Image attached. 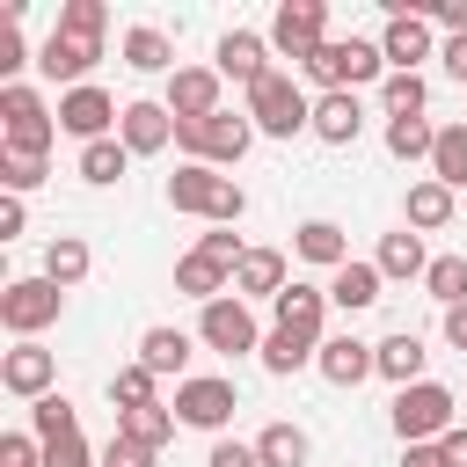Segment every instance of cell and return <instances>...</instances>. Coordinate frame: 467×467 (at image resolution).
Returning a JSON list of instances; mask_svg holds the SVG:
<instances>
[{"instance_id":"37","label":"cell","mask_w":467,"mask_h":467,"mask_svg":"<svg viewBox=\"0 0 467 467\" xmlns=\"http://www.w3.org/2000/svg\"><path fill=\"white\" fill-rule=\"evenodd\" d=\"M314 358H321V350H314V343H299V336H285V328H270V336H263V372H277V379H285V372H299V365H314Z\"/></svg>"},{"instance_id":"11","label":"cell","mask_w":467,"mask_h":467,"mask_svg":"<svg viewBox=\"0 0 467 467\" xmlns=\"http://www.w3.org/2000/svg\"><path fill=\"white\" fill-rule=\"evenodd\" d=\"M95 58H102V44H95V36H66V29H51V36L36 44V73H44V80H66V88H88Z\"/></svg>"},{"instance_id":"22","label":"cell","mask_w":467,"mask_h":467,"mask_svg":"<svg viewBox=\"0 0 467 467\" xmlns=\"http://www.w3.org/2000/svg\"><path fill=\"white\" fill-rule=\"evenodd\" d=\"M372 358H379V379H394V387H416L431 350H423V336H416V328H394L387 343H372Z\"/></svg>"},{"instance_id":"49","label":"cell","mask_w":467,"mask_h":467,"mask_svg":"<svg viewBox=\"0 0 467 467\" xmlns=\"http://www.w3.org/2000/svg\"><path fill=\"white\" fill-rule=\"evenodd\" d=\"M22 219H29V212H22V197H0V241H15V234H22Z\"/></svg>"},{"instance_id":"39","label":"cell","mask_w":467,"mask_h":467,"mask_svg":"<svg viewBox=\"0 0 467 467\" xmlns=\"http://www.w3.org/2000/svg\"><path fill=\"white\" fill-rule=\"evenodd\" d=\"M423 73H387L379 80V102H387V117H423Z\"/></svg>"},{"instance_id":"33","label":"cell","mask_w":467,"mask_h":467,"mask_svg":"<svg viewBox=\"0 0 467 467\" xmlns=\"http://www.w3.org/2000/svg\"><path fill=\"white\" fill-rule=\"evenodd\" d=\"M431 175L445 190H467V124H438V146H431Z\"/></svg>"},{"instance_id":"12","label":"cell","mask_w":467,"mask_h":467,"mask_svg":"<svg viewBox=\"0 0 467 467\" xmlns=\"http://www.w3.org/2000/svg\"><path fill=\"white\" fill-rule=\"evenodd\" d=\"M234 409H241L234 379H182V387H175V416H182L190 431H226Z\"/></svg>"},{"instance_id":"5","label":"cell","mask_w":467,"mask_h":467,"mask_svg":"<svg viewBox=\"0 0 467 467\" xmlns=\"http://www.w3.org/2000/svg\"><path fill=\"white\" fill-rule=\"evenodd\" d=\"M248 139H255V124L234 117V109H219V117H204V124H175V146H182L190 161H204V168H234V161L248 153Z\"/></svg>"},{"instance_id":"9","label":"cell","mask_w":467,"mask_h":467,"mask_svg":"<svg viewBox=\"0 0 467 467\" xmlns=\"http://www.w3.org/2000/svg\"><path fill=\"white\" fill-rule=\"evenodd\" d=\"M109 124H124V109L88 80V88H66L58 95V131H73L80 146H95V139H109Z\"/></svg>"},{"instance_id":"41","label":"cell","mask_w":467,"mask_h":467,"mask_svg":"<svg viewBox=\"0 0 467 467\" xmlns=\"http://www.w3.org/2000/svg\"><path fill=\"white\" fill-rule=\"evenodd\" d=\"M58 29H66V36H95V44H102L109 7H102V0H66V7H58Z\"/></svg>"},{"instance_id":"52","label":"cell","mask_w":467,"mask_h":467,"mask_svg":"<svg viewBox=\"0 0 467 467\" xmlns=\"http://www.w3.org/2000/svg\"><path fill=\"white\" fill-rule=\"evenodd\" d=\"M401 467H445L438 445H401Z\"/></svg>"},{"instance_id":"4","label":"cell","mask_w":467,"mask_h":467,"mask_svg":"<svg viewBox=\"0 0 467 467\" xmlns=\"http://www.w3.org/2000/svg\"><path fill=\"white\" fill-rule=\"evenodd\" d=\"M394 431L401 445H438L452 431V394L438 379H416V387H394Z\"/></svg>"},{"instance_id":"29","label":"cell","mask_w":467,"mask_h":467,"mask_svg":"<svg viewBox=\"0 0 467 467\" xmlns=\"http://www.w3.org/2000/svg\"><path fill=\"white\" fill-rule=\"evenodd\" d=\"M124 66H131V73H168V66H175V44H168L153 22H139V29H124Z\"/></svg>"},{"instance_id":"50","label":"cell","mask_w":467,"mask_h":467,"mask_svg":"<svg viewBox=\"0 0 467 467\" xmlns=\"http://www.w3.org/2000/svg\"><path fill=\"white\" fill-rule=\"evenodd\" d=\"M438 452H445V467H467V431H460V423H452V431H445V438H438Z\"/></svg>"},{"instance_id":"45","label":"cell","mask_w":467,"mask_h":467,"mask_svg":"<svg viewBox=\"0 0 467 467\" xmlns=\"http://www.w3.org/2000/svg\"><path fill=\"white\" fill-rule=\"evenodd\" d=\"M204 467H263V460H255V445H241V438H219Z\"/></svg>"},{"instance_id":"14","label":"cell","mask_w":467,"mask_h":467,"mask_svg":"<svg viewBox=\"0 0 467 467\" xmlns=\"http://www.w3.org/2000/svg\"><path fill=\"white\" fill-rule=\"evenodd\" d=\"M51 379H58V358H51L44 343H15V350L0 358V387H7V394H22V401H44V394H51Z\"/></svg>"},{"instance_id":"17","label":"cell","mask_w":467,"mask_h":467,"mask_svg":"<svg viewBox=\"0 0 467 467\" xmlns=\"http://www.w3.org/2000/svg\"><path fill=\"white\" fill-rule=\"evenodd\" d=\"M379 51H387V66H394V73H416V58H431V22H423L416 7H394V15H387Z\"/></svg>"},{"instance_id":"46","label":"cell","mask_w":467,"mask_h":467,"mask_svg":"<svg viewBox=\"0 0 467 467\" xmlns=\"http://www.w3.org/2000/svg\"><path fill=\"white\" fill-rule=\"evenodd\" d=\"M22 66V29H15V7L0 15V73H15Z\"/></svg>"},{"instance_id":"35","label":"cell","mask_w":467,"mask_h":467,"mask_svg":"<svg viewBox=\"0 0 467 467\" xmlns=\"http://www.w3.org/2000/svg\"><path fill=\"white\" fill-rule=\"evenodd\" d=\"M431 146H438V131L423 117H387V153L394 161H431Z\"/></svg>"},{"instance_id":"27","label":"cell","mask_w":467,"mask_h":467,"mask_svg":"<svg viewBox=\"0 0 467 467\" xmlns=\"http://www.w3.org/2000/svg\"><path fill=\"white\" fill-rule=\"evenodd\" d=\"M139 365H146V372H161V379L175 372V387H182V365H190V336H182V328H146V336H139Z\"/></svg>"},{"instance_id":"20","label":"cell","mask_w":467,"mask_h":467,"mask_svg":"<svg viewBox=\"0 0 467 467\" xmlns=\"http://www.w3.org/2000/svg\"><path fill=\"white\" fill-rule=\"evenodd\" d=\"M314 365H321V379H328V387H358L365 372H379V358H372V343H358V336H328Z\"/></svg>"},{"instance_id":"10","label":"cell","mask_w":467,"mask_h":467,"mask_svg":"<svg viewBox=\"0 0 467 467\" xmlns=\"http://www.w3.org/2000/svg\"><path fill=\"white\" fill-rule=\"evenodd\" d=\"M197 336H204L212 350H226V358H241V350H263V328H255L248 299H212V306L197 314Z\"/></svg>"},{"instance_id":"21","label":"cell","mask_w":467,"mask_h":467,"mask_svg":"<svg viewBox=\"0 0 467 467\" xmlns=\"http://www.w3.org/2000/svg\"><path fill=\"white\" fill-rule=\"evenodd\" d=\"M358 131H365V109H358V95H321L314 102V139L321 146H358Z\"/></svg>"},{"instance_id":"15","label":"cell","mask_w":467,"mask_h":467,"mask_svg":"<svg viewBox=\"0 0 467 467\" xmlns=\"http://www.w3.org/2000/svg\"><path fill=\"white\" fill-rule=\"evenodd\" d=\"M175 292L212 306V299H226V292H234V263H226V255H212V248H190V255L175 263Z\"/></svg>"},{"instance_id":"44","label":"cell","mask_w":467,"mask_h":467,"mask_svg":"<svg viewBox=\"0 0 467 467\" xmlns=\"http://www.w3.org/2000/svg\"><path fill=\"white\" fill-rule=\"evenodd\" d=\"M44 467H102L95 452H88V438L73 431V438H58V445H44Z\"/></svg>"},{"instance_id":"43","label":"cell","mask_w":467,"mask_h":467,"mask_svg":"<svg viewBox=\"0 0 467 467\" xmlns=\"http://www.w3.org/2000/svg\"><path fill=\"white\" fill-rule=\"evenodd\" d=\"M44 438H29V431H7L0 438V467H44V452H36Z\"/></svg>"},{"instance_id":"7","label":"cell","mask_w":467,"mask_h":467,"mask_svg":"<svg viewBox=\"0 0 467 467\" xmlns=\"http://www.w3.org/2000/svg\"><path fill=\"white\" fill-rule=\"evenodd\" d=\"M379 66H387V51H379V44H365V36H328V44H321V58H314L306 73H314L328 95H336V88L350 95L358 80H379Z\"/></svg>"},{"instance_id":"8","label":"cell","mask_w":467,"mask_h":467,"mask_svg":"<svg viewBox=\"0 0 467 467\" xmlns=\"http://www.w3.org/2000/svg\"><path fill=\"white\" fill-rule=\"evenodd\" d=\"M58 306H66V292H58L51 277H15V285L0 292V321H7L22 343H36V328H51Z\"/></svg>"},{"instance_id":"40","label":"cell","mask_w":467,"mask_h":467,"mask_svg":"<svg viewBox=\"0 0 467 467\" xmlns=\"http://www.w3.org/2000/svg\"><path fill=\"white\" fill-rule=\"evenodd\" d=\"M153 379H161V372H146V365L109 372V401H117V416H124V409H153Z\"/></svg>"},{"instance_id":"31","label":"cell","mask_w":467,"mask_h":467,"mask_svg":"<svg viewBox=\"0 0 467 467\" xmlns=\"http://www.w3.org/2000/svg\"><path fill=\"white\" fill-rule=\"evenodd\" d=\"M372 263H379V277H423V270H431V255H423V234H409V226H401V234H387Z\"/></svg>"},{"instance_id":"28","label":"cell","mask_w":467,"mask_h":467,"mask_svg":"<svg viewBox=\"0 0 467 467\" xmlns=\"http://www.w3.org/2000/svg\"><path fill=\"white\" fill-rule=\"evenodd\" d=\"M306 452H314V438L299 423H263L255 431V460L263 467H306Z\"/></svg>"},{"instance_id":"48","label":"cell","mask_w":467,"mask_h":467,"mask_svg":"<svg viewBox=\"0 0 467 467\" xmlns=\"http://www.w3.org/2000/svg\"><path fill=\"white\" fill-rule=\"evenodd\" d=\"M102 460H109V467H153V452H139V445H124V438H109Z\"/></svg>"},{"instance_id":"26","label":"cell","mask_w":467,"mask_h":467,"mask_svg":"<svg viewBox=\"0 0 467 467\" xmlns=\"http://www.w3.org/2000/svg\"><path fill=\"white\" fill-rule=\"evenodd\" d=\"M379 285H387V277H379V263H343V270L328 277V299H336L343 314H365V306L379 299Z\"/></svg>"},{"instance_id":"53","label":"cell","mask_w":467,"mask_h":467,"mask_svg":"<svg viewBox=\"0 0 467 467\" xmlns=\"http://www.w3.org/2000/svg\"><path fill=\"white\" fill-rule=\"evenodd\" d=\"M445 343L467 350V306H445Z\"/></svg>"},{"instance_id":"6","label":"cell","mask_w":467,"mask_h":467,"mask_svg":"<svg viewBox=\"0 0 467 467\" xmlns=\"http://www.w3.org/2000/svg\"><path fill=\"white\" fill-rule=\"evenodd\" d=\"M270 44H277L292 66H314L321 44H328V7H321V0H285V7L270 15Z\"/></svg>"},{"instance_id":"1","label":"cell","mask_w":467,"mask_h":467,"mask_svg":"<svg viewBox=\"0 0 467 467\" xmlns=\"http://www.w3.org/2000/svg\"><path fill=\"white\" fill-rule=\"evenodd\" d=\"M168 204H175V212H190V219H212V226H234V219L248 212V190H241L234 175H219V168H204V161H182V168L168 175Z\"/></svg>"},{"instance_id":"19","label":"cell","mask_w":467,"mask_h":467,"mask_svg":"<svg viewBox=\"0 0 467 467\" xmlns=\"http://www.w3.org/2000/svg\"><path fill=\"white\" fill-rule=\"evenodd\" d=\"M117 139H124L131 153H161V146L175 139V109H168V102H124Z\"/></svg>"},{"instance_id":"25","label":"cell","mask_w":467,"mask_h":467,"mask_svg":"<svg viewBox=\"0 0 467 467\" xmlns=\"http://www.w3.org/2000/svg\"><path fill=\"white\" fill-rule=\"evenodd\" d=\"M292 248H299L306 263H321V270H343V263H350V241H343L336 219H306V226L292 234Z\"/></svg>"},{"instance_id":"2","label":"cell","mask_w":467,"mask_h":467,"mask_svg":"<svg viewBox=\"0 0 467 467\" xmlns=\"http://www.w3.org/2000/svg\"><path fill=\"white\" fill-rule=\"evenodd\" d=\"M51 139H58V109H44L36 88L7 80V88H0V153H29V161H44Z\"/></svg>"},{"instance_id":"36","label":"cell","mask_w":467,"mask_h":467,"mask_svg":"<svg viewBox=\"0 0 467 467\" xmlns=\"http://www.w3.org/2000/svg\"><path fill=\"white\" fill-rule=\"evenodd\" d=\"M124 161H131L124 139H95V146H80V182H117Z\"/></svg>"},{"instance_id":"38","label":"cell","mask_w":467,"mask_h":467,"mask_svg":"<svg viewBox=\"0 0 467 467\" xmlns=\"http://www.w3.org/2000/svg\"><path fill=\"white\" fill-rule=\"evenodd\" d=\"M29 423H36V438H44V445H58V438H73V431H80V416H73V401H66V394L29 401Z\"/></svg>"},{"instance_id":"42","label":"cell","mask_w":467,"mask_h":467,"mask_svg":"<svg viewBox=\"0 0 467 467\" xmlns=\"http://www.w3.org/2000/svg\"><path fill=\"white\" fill-rule=\"evenodd\" d=\"M0 182H7V197H22V190L44 182V161H29V153H0Z\"/></svg>"},{"instance_id":"18","label":"cell","mask_w":467,"mask_h":467,"mask_svg":"<svg viewBox=\"0 0 467 467\" xmlns=\"http://www.w3.org/2000/svg\"><path fill=\"white\" fill-rule=\"evenodd\" d=\"M219 73L241 80V88H255V80H270L277 66H270V44H263L255 29H226V36H219Z\"/></svg>"},{"instance_id":"24","label":"cell","mask_w":467,"mask_h":467,"mask_svg":"<svg viewBox=\"0 0 467 467\" xmlns=\"http://www.w3.org/2000/svg\"><path fill=\"white\" fill-rule=\"evenodd\" d=\"M241 292H248V299H277V292H285V255H277V248H248V255L234 263V299H241Z\"/></svg>"},{"instance_id":"3","label":"cell","mask_w":467,"mask_h":467,"mask_svg":"<svg viewBox=\"0 0 467 467\" xmlns=\"http://www.w3.org/2000/svg\"><path fill=\"white\" fill-rule=\"evenodd\" d=\"M248 124H255L263 139H292V131H314V102L299 95L292 73H270V80L248 88Z\"/></svg>"},{"instance_id":"54","label":"cell","mask_w":467,"mask_h":467,"mask_svg":"<svg viewBox=\"0 0 467 467\" xmlns=\"http://www.w3.org/2000/svg\"><path fill=\"white\" fill-rule=\"evenodd\" d=\"M102 467H109V460H102Z\"/></svg>"},{"instance_id":"47","label":"cell","mask_w":467,"mask_h":467,"mask_svg":"<svg viewBox=\"0 0 467 467\" xmlns=\"http://www.w3.org/2000/svg\"><path fill=\"white\" fill-rule=\"evenodd\" d=\"M197 248H212V255H226V263H241V255H248V248H241V234H234V226H212V234H204V241H197Z\"/></svg>"},{"instance_id":"34","label":"cell","mask_w":467,"mask_h":467,"mask_svg":"<svg viewBox=\"0 0 467 467\" xmlns=\"http://www.w3.org/2000/svg\"><path fill=\"white\" fill-rule=\"evenodd\" d=\"M423 292H431L438 306H467V255H431Z\"/></svg>"},{"instance_id":"32","label":"cell","mask_w":467,"mask_h":467,"mask_svg":"<svg viewBox=\"0 0 467 467\" xmlns=\"http://www.w3.org/2000/svg\"><path fill=\"white\" fill-rule=\"evenodd\" d=\"M88 263H95V255H88V241H80V234H58V241L44 248V277H51L58 292H73V285L88 277Z\"/></svg>"},{"instance_id":"16","label":"cell","mask_w":467,"mask_h":467,"mask_svg":"<svg viewBox=\"0 0 467 467\" xmlns=\"http://www.w3.org/2000/svg\"><path fill=\"white\" fill-rule=\"evenodd\" d=\"M270 306H277V328H285V336H299V343L321 350V314H328V292H321V285H285Z\"/></svg>"},{"instance_id":"30","label":"cell","mask_w":467,"mask_h":467,"mask_svg":"<svg viewBox=\"0 0 467 467\" xmlns=\"http://www.w3.org/2000/svg\"><path fill=\"white\" fill-rule=\"evenodd\" d=\"M445 219H452V190H445L438 175L409 182V226H416V234H438Z\"/></svg>"},{"instance_id":"13","label":"cell","mask_w":467,"mask_h":467,"mask_svg":"<svg viewBox=\"0 0 467 467\" xmlns=\"http://www.w3.org/2000/svg\"><path fill=\"white\" fill-rule=\"evenodd\" d=\"M168 109H175V124L219 117V66H175L168 73Z\"/></svg>"},{"instance_id":"51","label":"cell","mask_w":467,"mask_h":467,"mask_svg":"<svg viewBox=\"0 0 467 467\" xmlns=\"http://www.w3.org/2000/svg\"><path fill=\"white\" fill-rule=\"evenodd\" d=\"M438 58H445V73H452V80H467V36H445V51H438Z\"/></svg>"},{"instance_id":"23","label":"cell","mask_w":467,"mask_h":467,"mask_svg":"<svg viewBox=\"0 0 467 467\" xmlns=\"http://www.w3.org/2000/svg\"><path fill=\"white\" fill-rule=\"evenodd\" d=\"M175 423H182L175 401H153V409H124V416H117V438L139 445V452H161V445L175 438Z\"/></svg>"}]
</instances>
